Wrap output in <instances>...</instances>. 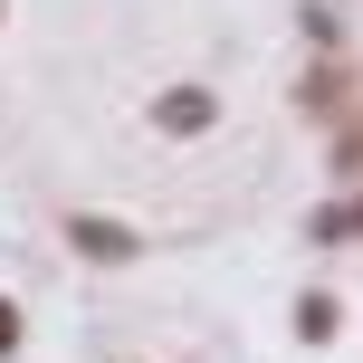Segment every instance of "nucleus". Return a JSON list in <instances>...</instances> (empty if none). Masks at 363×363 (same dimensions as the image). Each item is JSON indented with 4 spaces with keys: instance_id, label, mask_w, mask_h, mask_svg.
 <instances>
[{
    "instance_id": "1",
    "label": "nucleus",
    "mask_w": 363,
    "mask_h": 363,
    "mask_svg": "<svg viewBox=\"0 0 363 363\" xmlns=\"http://www.w3.org/2000/svg\"><path fill=\"white\" fill-rule=\"evenodd\" d=\"M77 249H86V258H134V230H115V220H77Z\"/></svg>"
},
{
    "instance_id": "2",
    "label": "nucleus",
    "mask_w": 363,
    "mask_h": 363,
    "mask_svg": "<svg viewBox=\"0 0 363 363\" xmlns=\"http://www.w3.org/2000/svg\"><path fill=\"white\" fill-rule=\"evenodd\" d=\"M153 115H163L172 134H201V125H211V96H201V86H182V96H163Z\"/></svg>"
},
{
    "instance_id": "3",
    "label": "nucleus",
    "mask_w": 363,
    "mask_h": 363,
    "mask_svg": "<svg viewBox=\"0 0 363 363\" xmlns=\"http://www.w3.org/2000/svg\"><path fill=\"white\" fill-rule=\"evenodd\" d=\"M10 345H19V315H10V306H0V354H10Z\"/></svg>"
}]
</instances>
